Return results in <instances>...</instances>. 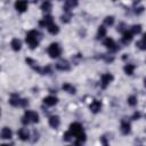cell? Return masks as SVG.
<instances>
[{"mask_svg": "<svg viewBox=\"0 0 146 146\" xmlns=\"http://www.w3.org/2000/svg\"><path fill=\"white\" fill-rule=\"evenodd\" d=\"M121 131L123 135H128L130 132V123L127 121H122L121 123Z\"/></svg>", "mask_w": 146, "mask_h": 146, "instance_id": "cell-15", "label": "cell"}, {"mask_svg": "<svg viewBox=\"0 0 146 146\" xmlns=\"http://www.w3.org/2000/svg\"><path fill=\"white\" fill-rule=\"evenodd\" d=\"M137 47H138V48H140L141 50H144V49H145V39H144V38H143L140 41H138V42H137Z\"/></svg>", "mask_w": 146, "mask_h": 146, "instance_id": "cell-27", "label": "cell"}, {"mask_svg": "<svg viewBox=\"0 0 146 146\" xmlns=\"http://www.w3.org/2000/svg\"><path fill=\"white\" fill-rule=\"evenodd\" d=\"M128 104H129L130 106H135V105L137 104V98H136L135 96H130V97L128 98Z\"/></svg>", "mask_w": 146, "mask_h": 146, "instance_id": "cell-25", "label": "cell"}, {"mask_svg": "<svg viewBox=\"0 0 146 146\" xmlns=\"http://www.w3.org/2000/svg\"><path fill=\"white\" fill-rule=\"evenodd\" d=\"M48 31H49V33H51V34H57L58 32H59V27L56 25V24H51V25H49L48 26Z\"/></svg>", "mask_w": 146, "mask_h": 146, "instance_id": "cell-20", "label": "cell"}, {"mask_svg": "<svg viewBox=\"0 0 146 146\" xmlns=\"http://www.w3.org/2000/svg\"><path fill=\"white\" fill-rule=\"evenodd\" d=\"M132 39V33L130 31H125L123 33V36H122V42L123 43H129Z\"/></svg>", "mask_w": 146, "mask_h": 146, "instance_id": "cell-17", "label": "cell"}, {"mask_svg": "<svg viewBox=\"0 0 146 146\" xmlns=\"http://www.w3.org/2000/svg\"><path fill=\"white\" fill-rule=\"evenodd\" d=\"M59 123H60V121H59V117L57 115H52V116L49 117V125L50 127L58 128L59 127Z\"/></svg>", "mask_w": 146, "mask_h": 146, "instance_id": "cell-11", "label": "cell"}, {"mask_svg": "<svg viewBox=\"0 0 146 146\" xmlns=\"http://www.w3.org/2000/svg\"><path fill=\"white\" fill-rule=\"evenodd\" d=\"M41 9H42L43 11H49V10L51 9V3H50V1L46 0V1L41 5Z\"/></svg>", "mask_w": 146, "mask_h": 146, "instance_id": "cell-21", "label": "cell"}, {"mask_svg": "<svg viewBox=\"0 0 146 146\" xmlns=\"http://www.w3.org/2000/svg\"><path fill=\"white\" fill-rule=\"evenodd\" d=\"M97 35H98V38H103V36H105V35H106V27H104V26H99Z\"/></svg>", "mask_w": 146, "mask_h": 146, "instance_id": "cell-24", "label": "cell"}, {"mask_svg": "<svg viewBox=\"0 0 146 146\" xmlns=\"http://www.w3.org/2000/svg\"><path fill=\"white\" fill-rule=\"evenodd\" d=\"M104 46H106V48H108V49H115L116 44H115V42H114V40L112 38H107L104 41Z\"/></svg>", "mask_w": 146, "mask_h": 146, "instance_id": "cell-16", "label": "cell"}, {"mask_svg": "<svg viewBox=\"0 0 146 146\" xmlns=\"http://www.w3.org/2000/svg\"><path fill=\"white\" fill-rule=\"evenodd\" d=\"M71 137H72V135H71V132H70V131L65 132V135H64V139H65V140H70V139H71Z\"/></svg>", "mask_w": 146, "mask_h": 146, "instance_id": "cell-29", "label": "cell"}, {"mask_svg": "<svg viewBox=\"0 0 146 146\" xmlns=\"http://www.w3.org/2000/svg\"><path fill=\"white\" fill-rule=\"evenodd\" d=\"M10 46H11V48H13L15 51H18V50L22 48V42H21V40H18V39H13Z\"/></svg>", "mask_w": 146, "mask_h": 146, "instance_id": "cell-14", "label": "cell"}, {"mask_svg": "<svg viewBox=\"0 0 146 146\" xmlns=\"http://www.w3.org/2000/svg\"><path fill=\"white\" fill-rule=\"evenodd\" d=\"M139 117H140V113H139V112H136V113L133 114V116H132L133 120H137V119H139Z\"/></svg>", "mask_w": 146, "mask_h": 146, "instance_id": "cell-30", "label": "cell"}, {"mask_svg": "<svg viewBox=\"0 0 146 146\" xmlns=\"http://www.w3.org/2000/svg\"><path fill=\"white\" fill-rule=\"evenodd\" d=\"M78 5V1L76 0H66V2H65V8L67 9V8H73V7H75Z\"/></svg>", "mask_w": 146, "mask_h": 146, "instance_id": "cell-23", "label": "cell"}, {"mask_svg": "<svg viewBox=\"0 0 146 146\" xmlns=\"http://www.w3.org/2000/svg\"><path fill=\"white\" fill-rule=\"evenodd\" d=\"M89 108H90V111H91L92 113H98V112L102 110V103H100L99 100H94V102L90 104Z\"/></svg>", "mask_w": 146, "mask_h": 146, "instance_id": "cell-7", "label": "cell"}, {"mask_svg": "<svg viewBox=\"0 0 146 146\" xmlns=\"http://www.w3.org/2000/svg\"><path fill=\"white\" fill-rule=\"evenodd\" d=\"M63 89H64L65 91L70 92V94H75V88H74L72 84H70V83H64V84H63Z\"/></svg>", "mask_w": 146, "mask_h": 146, "instance_id": "cell-19", "label": "cell"}, {"mask_svg": "<svg viewBox=\"0 0 146 146\" xmlns=\"http://www.w3.org/2000/svg\"><path fill=\"white\" fill-rule=\"evenodd\" d=\"M52 23H54L52 17L48 15V16L43 17V18H42V21H40V23H39V24H40L41 26H43V27H48V26H49V25H51Z\"/></svg>", "mask_w": 146, "mask_h": 146, "instance_id": "cell-10", "label": "cell"}, {"mask_svg": "<svg viewBox=\"0 0 146 146\" xmlns=\"http://www.w3.org/2000/svg\"><path fill=\"white\" fill-rule=\"evenodd\" d=\"M70 17H71L70 14H68V15H63V16H62V21L65 22V23H67V22L70 21Z\"/></svg>", "mask_w": 146, "mask_h": 146, "instance_id": "cell-28", "label": "cell"}, {"mask_svg": "<svg viewBox=\"0 0 146 146\" xmlns=\"http://www.w3.org/2000/svg\"><path fill=\"white\" fill-rule=\"evenodd\" d=\"M15 8L19 13H24L27 9V1L26 0H16L15 2Z\"/></svg>", "mask_w": 146, "mask_h": 146, "instance_id": "cell-6", "label": "cell"}, {"mask_svg": "<svg viewBox=\"0 0 146 146\" xmlns=\"http://www.w3.org/2000/svg\"><path fill=\"white\" fill-rule=\"evenodd\" d=\"M113 23H114V17L113 16H107L105 18V24L106 25H113Z\"/></svg>", "mask_w": 146, "mask_h": 146, "instance_id": "cell-26", "label": "cell"}, {"mask_svg": "<svg viewBox=\"0 0 146 146\" xmlns=\"http://www.w3.org/2000/svg\"><path fill=\"white\" fill-rule=\"evenodd\" d=\"M58 102V99L55 97V96H47L43 98V103L47 105V106H54L56 105Z\"/></svg>", "mask_w": 146, "mask_h": 146, "instance_id": "cell-8", "label": "cell"}, {"mask_svg": "<svg viewBox=\"0 0 146 146\" xmlns=\"http://www.w3.org/2000/svg\"><path fill=\"white\" fill-rule=\"evenodd\" d=\"M11 130L9 129V128H7V127H5L2 130H1V138H3V139H10L11 138Z\"/></svg>", "mask_w": 146, "mask_h": 146, "instance_id": "cell-13", "label": "cell"}, {"mask_svg": "<svg viewBox=\"0 0 146 146\" xmlns=\"http://www.w3.org/2000/svg\"><path fill=\"white\" fill-rule=\"evenodd\" d=\"M38 38H39V33H38L35 30H31V31L27 32L25 40H26V42L29 43V46L33 49V48L38 47V44H39V39H38Z\"/></svg>", "mask_w": 146, "mask_h": 146, "instance_id": "cell-2", "label": "cell"}, {"mask_svg": "<svg viewBox=\"0 0 146 146\" xmlns=\"http://www.w3.org/2000/svg\"><path fill=\"white\" fill-rule=\"evenodd\" d=\"M17 133H18V137L22 140H27L30 138V132H29V130L26 128H21Z\"/></svg>", "mask_w": 146, "mask_h": 146, "instance_id": "cell-9", "label": "cell"}, {"mask_svg": "<svg viewBox=\"0 0 146 146\" xmlns=\"http://www.w3.org/2000/svg\"><path fill=\"white\" fill-rule=\"evenodd\" d=\"M113 79H114V76H113L111 73H105V74H103V75H102V80H100L102 87H103V88H106V87L113 81Z\"/></svg>", "mask_w": 146, "mask_h": 146, "instance_id": "cell-5", "label": "cell"}, {"mask_svg": "<svg viewBox=\"0 0 146 146\" xmlns=\"http://www.w3.org/2000/svg\"><path fill=\"white\" fill-rule=\"evenodd\" d=\"M68 131L71 132L72 137H74V138L76 139V141H75L76 145H79V144H81V143H83V141L86 140V133H84V131H83L82 125H81L79 122L72 123V124L70 125V130H68Z\"/></svg>", "mask_w": 146, "mask_h": 146, "instance_id": "cell-1", "label": "cell"}, {"mask_svg": "<svg viewBox=\"0 0 146 146\" xmlns=\"http://www.w3.org/2000/svg\"><path fill=\"white\" fill-rule=\"evenodd\" d=\"M135 68H136V66H135L133 64H127V65L124 66V72H125L128 75H131V74L133 73Z\"/></svg>", "mask_w": 146, "mask_h": 146, "instance_id": "cell-18", "label": "cell"}, {"mask_svg": "<svg viewBox=\"0 0 146 146\" xmlns=\"http://www.w3.org/2000/svg\"><path fill=\"white\" fill-rule=\"evenodd\" d=\"M62 50H60V47L58 43L54 42L51 43L49 47H48V55L51 57V58H57L59 55H60Z\"/></svg>", "mask_w": 146, "mask_h": 146, "instance_id": "cell-4", "label": "cell"}, {"mask_svg": "<svg viewBox=\"0 0 146 146\" xmlns=\"http://www.w3.org/2000/svg\"><path fill=\"white\" fill-rule=\"evenodd\" d=\"M56 68H58L60 71H68L70 70V64L66 60H62V62L56 64Z\"/></svg>", "mask_w": 146, "mask_h": 146, "instance_id": "cell-12", "label": "cell"}, {"mask_svg": "<svg viewBox=\"0 0 146 146\" xmlns=\"http://www.w3.org/2000/svg\"><path fill=\"white\" fill-rule=\"evenodd\" d=\"M38 121H39V115L34 111H26L25 114H24V116H23V120H22V122L24 124H27V123H31V122L32 123H35Z\"/></svg>", "mask_w": 146, "mask_h": 146, "instance_id": "cell-3", "label": "cell"}, {"mask_svg": "<svg viewBox=\"0 0 146 146\" xmlns=\"http://www.w3.org/2000/svg\"><path fill=\"white\" fill-rule=\"evenodd\" d=\"M132 34H139L140 32H141V25L140 24H138V25H133L132 27H131V31H130Z\"/></svg>", "mask_w": 146, "mask_h": 146, "instance_id": "cell-22", "label": "cell"}, {"mask_svg": "<svg viewBox=\"0 0 146 146\" xmlns=\"http://www.w3.org/2000/svg\"><path fill=\"white\" fill-rule=\"evenodd\" d=\"M0 114H1V111H0Z\"/></svg>", "mask_w": 146, "mask_h": 146, "instance_id": "cell-31", "label": "cell"}]
</instances>
